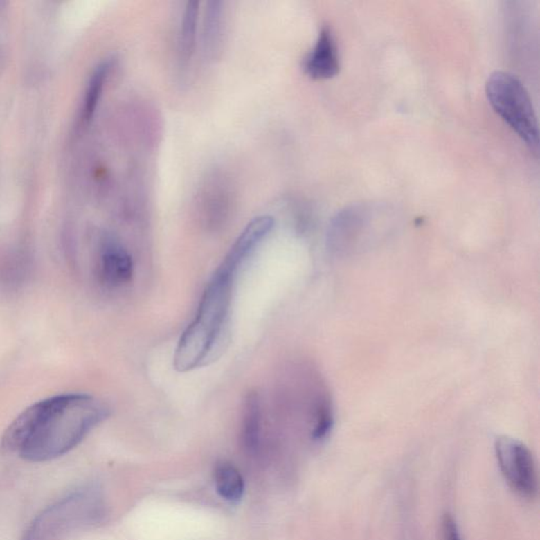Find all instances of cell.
<instances>
[{
	"label": "cell",
	"mask_w": 540,
	"mask_h": 540,
	"mask_svg": "<svg viewBox=\"0 0 540 540\" xmlns=\"http://www.w3.org/2000/svg\"><path fill=\"white\" fill-rule=\"evenodd\" d=\"M205 52L206 53H217L221 44L224 31V10L223 3L219 1L208 3L204 16Z\"/></svg>",
	"instance_id": "cell-12"
},
{
	"label": "cell",
	"mask_w": 540,
	"mask_h": 540,
	"mask_svg": "<svg viewBox=\"0 0 540 540\" xmlns=\"http://www.w3.org/2000/svg\"><path fill=\"white\" fill-rule=\"evenodd\" d=\"M275 226V219L269 215H260L251 219L231 246L223 262L239 271L242 265L257 251Z\"/></svg>",
	"instance_id": "cell-8"
},
{
	"label": "cell",
	"mask_w": 540,
	"mask_h": 540,
	"mask_svg": "<svg viewBox=\"0 0 540 540\" xmlns=\"http://www.w3.org/2000/svg\"><path fill=\"white\" fill-rule=\"evenodd\" d=\"M217 494L229 503H239L245 491V483L239 469L228 462H221L215 469Z\"/></svg>",
	"instance_id": "cell-10"
},
{
	"label": "cell",
	"mask_w": 540,
	"mask_h": 540,
	"mask_svg": "<svg viewBox=\"0 0 540 540\" xmlns=\"http://www.w3.org/2000/svg\"><path fill=\"white\" fill-rule=\"evenodd\" d=\"M303 69L314 80H330L339 73L340 60L338 46L332 30L324 26L317 42L303 62Z\"/></svg>",
	"instance_id": "cell-7"
},
{
	"label": "cell",
	"mask_w": 540,
	"mask_h": 540,
	"mask_svg": "<svg viewBox=\"0 0 540 540\" xmlns=\"http://www.w3.org/2000/svg\"><path fill=\"white\" fill-rule=\"evenodd\" d=\"M199 16V3L197 1H188L183 13L179 31V50L183 62H188L195 53Z\"/></svg>",
	"instance_id": "cell-11"
},
{
	"label": "cell",
	"mask_w": 540,
	"mask_h": 540,
	"mask_svg": "<svg viewBox=\"0 0 540 540\" xmlns=\"http://www.w3.org/2000/svg\"><path fill=\"white\" fill-rule=\"evenodd\" d=\"M262 432V402L259 394L251 392L244 402L242 437L246 449L255 452L260 444Z\"/></svg>",
	"instance_id": "cell-9"
},
{
	"label": "cell",
	"mask_w": 540,
	"mask_h": 540,
	"mask_svg": "<svg viewBox=\"0 0 540 540\" xmlns=\"http://www.w3.org/2000/svg\"><path fill=\"white\" fill-rule=\"evenodd\" d=\"M495 454L501 474L512 491L521 498H535L538 493L537 467L529 447L519 439L501 436L495 442Z\"/></svg>",
	"instance_id": "cell-5"
},
{
	"label": "cell",
	"mask_w": 540,
	"mask_h": 540,
	"mask_svg": "<svg viewBox=\"0 0 540 540\" xmlns=\"http://www.w3.org/2000/svg\"><path fill=\"white\" fill-rule=\"evenodd\" d=\"M442 540H462L458 525L453 516L447 514L441 523Z\"/></svg>",
	"instance_id": "cell-15"
},
{
	"label": "cell",
	"mask_w": 540,
	"mask_h": 540,
	"mask_svg": "<svg viewBox=\"0 0 540 540\" xmlns=\"http://www.w3.org/2000/svg\"><path fill=\"white\" fill-rule=\"evenodd\" d=\"M494 111L533 152H538L539 130L531 98L523 82L513 74L497 71L485 84Z\"/></svg>",
	"instance_id": "cell-4"
},
{
	"label": "cell",
	"mask_w": 540,
	"mask_h": 540,
	"mask_svg": "<svg viewBox=\"0 0 540 540\" xmlns=\"http://www.w3.org/2000/svg\"><path fill=\"white\" fill-rule=\"evenodd\" d=\"M109 414L106 403L91 395H58L24 411L1 444L30 462L52 460L78 447Z\"/></svg>",
	"instance_id": "cell-1"
},
{
	"label": "cell",
	"mask_w": 540,
	"mask_h": 540,
	"mask_svg": "<svg viewBox=\"0 0 540 540\" xmlns=\"http://www.w3.org/2000/svg\"><path fill=\"white\" fill-rule=\"evenodd\" d=\"M98 282L110 289L125 287L132 282L134 263L128 249L114 237L100 242L96 262Z\"/></svg>",
	"instance_id": "cell-6"
},
{
	"label": "cell",
	"mask_w": 540,
	"mask_h": 540,
	"mask_svg": "<svg viewBox=\"0 0 540 540\" xmlns=\"http://www.w3.org/2000/svg\"><path fill=\"white\" fill-rule=\"evenodd\" d=\"M237 273L221 263L207 284L195 319L175 350V370L186 372L206 366L221 352L226 339Z\"/></svg>",
	"instance_id": "cell-2"
},
{
	"label": "cell",
	"mask_w": 540,
	"mask_h": 540,
	"mask_svg": "<svg viewBox=\"0 0 540 540\" xmlns=\"http://www.w3.org/2000/svg\"><path fill=\"white\" fill-rule=\"evenodd\" d=\"M102 514V499L98 492L78 489L36 516L22 540H62L96 523Z\"/></svg>",
	"instance_id": "cell-3"
},
{
	"label": "cell",
	"mask_w": 540,
	"mask_h": 540,
	"mask_svg": "<svg viewBox=\"0 0 540 540\" xmlns=\"http://www.w3.org/2000/svg\"><path fill=\"white\" fill-rule=\"evenodd\" d=\"M109 71H110L109 62H102L96 66L90 80H89L86 96H84V108H82V116L87 122L91 120L92 116L96 114V108H98V102H100L102 91H104Z\"/></svg>",
	"instance_id": "cell-13"
},
{
	"label": "cell",
	"mask_w": 540,
	"mask_h": 540,
	"mask_svg": "<svg viewBox=\"0 0 540 540\" xmlns=\"http://www.w3.org/2000/svg\"><path fill=\"white\" fill-rule=\"evenodd\" d=\"M30 262L19 253L0 255V282L5 285L16 286L25 281L29 273Z\"/></svg>",
	"instance_id": "cell-14"
}]
</instances>
